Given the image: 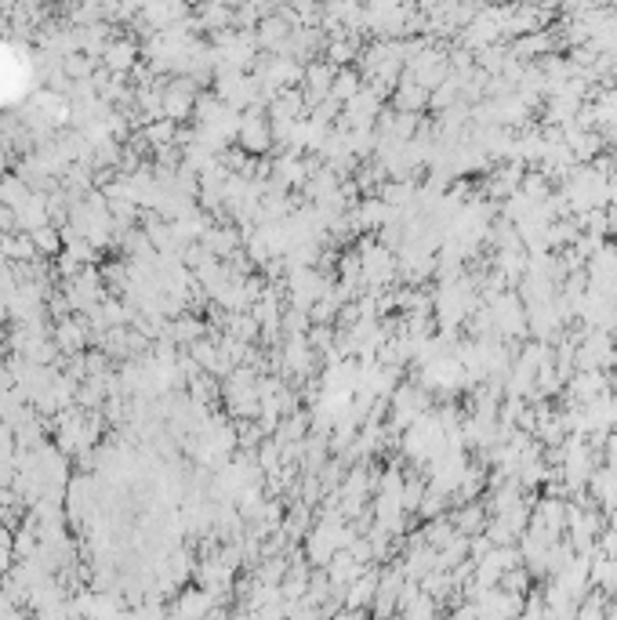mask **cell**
<instances>
[{"mask_svg":"<svg viewBox=\"0 0 617 620\" xmlns=\"http://www.w3.org/2000/svg\"><path fill=\"white\" fill-rule=\"evenodd\" d=\"M29 236H33V247H37V251H58V236L48 229V225H40V229H33V232H29Z\"/></svg>","mask_w":617,"mask_h":620,"instance_id":"5b68a950","label":"cell"},{"mask_svg":"<svg viewBox=\"0 0 617 620\" xmlns=\"http://www.w3.org/2000/svg\"><path fill=\"white\" fill-rule=\"evenodd\" d=\"M356 95H360V77H356L352 69H338V73H334V84H330V98L349 106Z\"/></svg>","mask_w":617,"mask_h":620,"instance_id":"7a4b0ae2","label":"cell"},{"mask_svg":"<svg viewBox=\"0 0 617 620\" xmlns=\"http://www.w3.org/2000/svg\"><path fill=\"white\" fill-rule=\"evenodd\" d=\"M131 62H135V47H131V44H113V47H106V66H109V69L123 73Z\"/></svg>","mask_w":617,"mask_h":620,"instance_id":"277c9868","label":"cell"},{"mask_svg":"<svg viewBox=\"0 0 617 620\" xmlns=\"http://www.w3.org/2000/svg\"><path fill=\"white\" fill-rule=\"evenodd\" d=\"M80 345H84V330H80L73 320H62V323H58V334H55V349L77 352Z\"/></svg>","mask_w":617,"mask_h":620,"instance_id":"3957f363","label":"cell"},{"mask_svg":"<svg viewBox=\"0 0 617 620\" xmlns=\"http://www.w3.org/2000/svg\"><path fill=\"white\" fill-rule=\"evenodd\" d=\"M149 138L152 142H167L171 138V123L164 120V123H152V128H149Z\"/></svg>","mask_w":617,"mask_h":620,"instance_id":"8992f818","label":"cell"},{"mask_svg":"<svg viewBox=\"0 0 617 620\" xmlns=\"http://www.w3.org/2000/svg\"><path fill=\"white\" fill-rule=\"evenodd\" d=\"M240 142H243L247 152H262L269 145V128H265V120L255 109L240 120Z\"/></svg>","mask_w":617,"mask_h":620,"instance_id":"6da1fadb","label":"cell"}]
</instances>
